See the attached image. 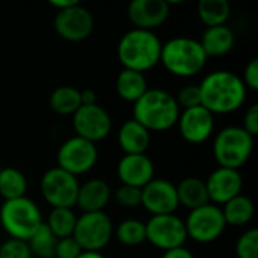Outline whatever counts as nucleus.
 Listing matches in <instances>:
<instances>
[{
	"label": "nucleus",
	"instance_id": "1",
	"mask_svg": "<svg viewBox=\"0 0 258 258\" xmlns=\"http://www.w3.org/2000/svg\"><path fill=\"white\" fill-rule=\"evenodd\" d=\"M198 88L201 106L213 115L233 113L240 109L246 100V86L242 77L228 70H218L207 74Z\"/></svg>",
	"mask_w": 258,
	"mask_h": 258
},
{
	"label": "nucleus",
	"instance_id": "2",
	"mask_svg": "<svg viewBox=\"0 0 258 258\" xmlns=\"http://www.w3.org/2000/svg\"><path fill=\"white\" fill-rule=\"evenodd\" d=\"M180 107L175 97L165 89L151 88L133 103V119L151 132H166L177 125Z\"/></svg>",
	"mask_w": 258,
	"mask_h": 258
},
{
	"label": "nucleus",
	"instance_id": "3",
	"mask_svg": "<svg viewBox=\"0 0 258 258\" xmlns=\"http://www.w3.org/2000/svg\"><path fill=\"white\" fill-rule=\"evenodd\" d=\"M116 53L125 70L144 74L160 62L162 41L151 30L132 29L121 36Z\"/></svg>",
	"mask_w": 258,
	"mask_h": 258
},
{
	"label": "nucleus",
	"instance_id": "4",
	"mask_svg": "<svg viewBox=\"0 0 258 258\" xmlns=\"http://www.w3.org/2000/svg\"><path fill=\"white\" fill-rule=\"evenodd\" d=\"M207 56L198 39L175 36L162 44L160 62L177 77H194L204 68Z\"/></svg>",
	"mask_w": 258,
	"mask_h": 258
},
{
	"label": "nucleus",
	"instance_id": "5",
	"mask_svg": "<svg viewBox=\"0 0 258 258\" xmlns=\"http://www.w3.org/2000/svg\"><path fill=\"white\" fill-rule=\"evenodd\" d=\"M2 228L11 239L27 242L44 224L39 207L27 197L5 201L0 207Z\"/></svg>",
	"mask_w": 258,
	"mask_h": 258
},
{
	"label": "nucleus",
	"instance_id": "6",
	"mask_svg": "<svg viewBox=\"0 0 258 258\" xmlns=\"http://www.w3.org/2000/svg\"><path fill=\"white\" fill-rule=\"evenodd\" d=\"M254 150V138L239 125L222 128L213 141V156L219 168H242L251 157Z\"/></svg>",
	"mask_w": 258,
	"mask_h": 258
},
{
	"label": "nucleus",
	"instance_id": "7",
	"mask_svg": "<svg viewBox=\"0 0 258 258\" xmlns=\"http://www.w3.org/2000/svg\"><path fill=\"white\" fill-rule=\"evenodd\" d=\"M73 237L86 252H101L113 237L112 219L104 212L83 213L77 218Z\"/></svg>",
	"mask_w": 258,
	"mask_h": 258
},
{
	"label": "nucleus",
	"instance_id": "8",
	"mask_svg": "<svg viewBox=\"0 0 258 258\" xmlns=\"http://www.w3.org/2000/svg\"><path fill=\"white\" fill-rule=\"evenodd\" d=\"M79 186L77 177L57 166L47 169L39 183L41 194L51 209H73L77 201Z\"/></svg>",
	"mask_w": 258,
	"mask_h": 258
},
{
	"label": "nucleus",
	"instance_id": "9",
	"mask_svg": "<svg viewBox=\"0 0 258 258\" xmlns=\"http://www.w3.org/2000/svg\"><path fill=\"white\" fill-rule=\"evenodd\" d=\"M184 225L187 239H192L198 243H212L218 240L227 227L221 207L212 203L190 210Z\"/></svg>",
	"mask_w": 258,
	"mask_h": 258
},
{
	"label": "nucleus",
	"instance_id": "10",
	"mask_svg": "<svg viewBox=\"0 0 258 258\" xmlns=\"http://www.w3.org/2000/svg\"><path fill=\"white\" fill-rule=\"evenodd\" d=\"M97 160V145L79 136L67 139L57 150V168L74 177L89 172L95 166Z\"/></svg>",
	"mask_w": 258,
	"mask_h": 258
},
{
	"label": "nucleus",
	"instance_id": "11",
	"mask_svg": "<svg viewBox=\"0 0 258 258\" xmlns=\"http://www.w3.org/2000/svg\"><path fill=\"white\" fill-rule=\"evenodd\" d=\"M147 240L163 252L184 246L187 240L184 221L175 215L151 216L145 224Z\"/></svg>",
	"mask_w": 258,
	"mask_h": 258
},
{
	"label": "nucleus",
	"instance_id": "12",
	"mask_svg": "<svg viewBox=\"0 0 258 258\" xmlns=\"http://www.w3.org/2000/svg\"><path fill=\"white\" fill-rule=\"evenodd\" d=\"M94 24L91 11L80 3L63 11H57L53 21L56 33L70 42H80L89 38L94 30Z\"/></svg>",
	"mask_w": 258,
	"mask_h": 258
},
{
	"label": "nucleus",
	"instance_id": "13",
	"mask_svg": "<svg viewBox=\"0 0 258 258\" xmlns=\"http://www.w3.org/2000/svg\"><path fill=\"white\" fill-rule=\"evenodd\" d=\"M73 127L76 136L97 144L110 135L112 118L109 112L98 104L80 106L73 115Z\"/></svg>",
	"mask_w": 258,
	"mask_h": 258
},
{
	"label": "nucleus",
	"instance_id": "14",
	"mask_svg": "<svg viewBox=\"0 0 258 258\" xmlns=\"http://www.w3.org/2000/svg\"><path fill=\"white\" fill-rule=\"evenodd\" d=\"M141 206L151 216L175 215L180 207L175 184L165 178H153L141 189Z\"/></svg>",
	"mask_w": 258,
	"mask_h": 258
},
{
	"label": "nucleus",
	"instance_id": "15",
	"mask_svg": "<svg viewBox=\"0 0 258 258\" xmlns=\"http://www.w3.org/2000/svg\"><path fill=\"white\" fill-rule=\"evenodd\" d=\"M178 132L181 138L189 144H203L206 142L215 130V115L210 113L206 107L197 106L180 112Z\"/></svg>",
	"mask_w": 258,
	"mask_h": 258
},
{
	"label": "nucleus",
	"instance_id": "16",
	"mask_svg": "<svg viewBox=\"0 0 258 258\" xmlns=\"http://www.w3.org/2000/svg\"><path fill=\"white\" fill-rule=\"evenodd\" d=\"M206 181L209 201L215 206H224L230 200L240 195L243 187V180L239 171L228 168L215 169Z\"/></svg>",
	"mask_w": 258,
	"mask_h": 258
},
{
	"label": "nucleus",
	"instance_id": "17",
	"mask_svg": "<svg viewBox=\"0 0 258 258\" xmlns=\"http://www.w3.org/2000/svg\"><path fill=\"white\" fill-rule=\"evenodd\" d=\"M169 12L171 5L166 0H133L127 9L135 29L151 32L168 20Z\"/></svg>",
	"mask_w": 258,
	"mask_h": 258
},
{
	"label": "nucleus",
	"instance_id": "18",
	"mask_svg": "<svg viewBox=\"0 0 258 258\" xmlns=\"http://www.w3.org/2000/svg\"><path fill=\"white\" fill-rule=\"evenodd\" d=\"M116 174L124 186L142 189L154 178V163L147 154H124Z\"/></svg>",
	"mask_w": 258,
	"mask_h": 258
},
{
	"label": "nucleus",
	"instance_id": "19",
	"mask_svg": "<svg viewBox=\"0 0 258 258\" xmlns=\"http://www.w3.org/2000/svg\"><path fill=\"white\" fill-rule=\"evenodd\" d=\"M112 197L110 186L103 178H91L79 186L76 206L83 213L104 212V207L109 204Z\"/></svg>",
	"mask_w": 258,
	"mask_h": 258
},
{
	"label": "nucleus",
	"instance_id": "20",
	"mask_svg": "<svg viewBox=\"0 0 258 258\" xmlns=\"http://www.w3.org/2000/svg\"><path fill=\"white\" fill-rule=\"evenodd\" d=\"M151 142V133L133 118L125 121L118 132V145L124 154H145Z\"/></svg>",
	"mask_w": 258,
	"mask_h": 258
},
{
	"label": "nucleus",
	"instance_id": "21",
	"mask_svg": "<svg viewBox=\"0 0 258 258\" xmlns=\"http://www.w3.org/2000/svg\"><path fill=\"white\" fill-rule=\"evenodd\" d=\"M236 42L234 32L228 26L207 27L200 39V44L207 57H219L228 54Z\"/></svg>",
	"mask_w": 258,
	"mask_h": 258
},
{
	"label": "nucleus",
	"instance_id": "22",
	"mask_svg": "<svg viewBox=\"0 0 258 258\" xmlns=\"http://www.w3.org/2000/svg\"><path fill=\"white\" fill-rule=\"evenodd\" d=\"M177 198L178 204L184 206L189 210H195L209 204V194L206 187V181L198 177H187L183 178L177 186Z\"/></svg>",
	"mask_w": 258,
	"mask_h": 258
},
{
	"label": "nucleus",
	"instance_id": "23",
	"mask_svg": "<svg viewBox=\"0 0 258 258\" xmlns=\"http://www.w3.org/2000/svg\"><path fill=\"white\" fill-rule=\"evenodd\" d=\"M148 91L147 79L142 73L122 68L116 77V92L121 100L136 103Z\"/></svg>",
	"mask_w": 258,
	"mask_h": 258
},
{
	"label": "nucleus",
	"instance_id": "24",
	"mask_svg": "<svg viewBox=\"0 0 258 258\" xmlns=\"http://www.w3.org/2000/svg\"><path fill=\"white\" fill-rule=\"evenodd\" d=\"M221 210H222L225 224L234 225V227L246 225L248 222H251V219L254 218V213H255L252 200L242 194L237 195L236 198L230 200L228 203H225L221 207Z\"/></svg>",
	"mask_w": 258,
	"mask_h": 258
},
{
	"label": "nucleus",
	"instance_id": "25",
	"mask_svg": "<svg viewBox=\"0 0 258 258\" xmlns=\"http://www.w3.org/2000/svg\"><path fill=\"white\" fill-rule=\"evenodd\" d=\"M27 178L26 175L12 166L0 168V197L5 201L26 197Z\"/></svg>",
	"mask_w": 258,
	"mask_h": 258
},
{
	"label": "nucleus",
	"instance_id": "26",
	"mask_svg": "<svg viewBox=\"0 0 258 258\" xmlns=\"http://www.w3.org/2000/svg\"><path fill=\"white\" fill-rule=\"evenodd\" d=\"M48 104L57 115H74L76 110L82 106L80 91L68 85L59 86L50 94Z\"/></svg>",
	"mask_w": 258,
	"mask_h": 258
},
{
	"label": "nucleus",
	"instance_id": "27",
	"mask_svg": "<svg viewBox=\"0 0 258 258\" xmlns=\"http://www.w3.org/2000/svg\"><path fill=\"white\" fill-rule=\"evenodd\" d=\"M230 14L231 8L227 0H201L198 3V15L206 27L224 26Z\"/></svg>",
	"mask_w": 258,
	"mask_h": 258
},
{
	"label": "nucleus",
	"instance_id": "28",
	"mask_svg": "<svg viewBox=\"0 0 258 258\" xmlns=\"http://www.w3.org/2000/svg\"><path fill=\"white\" fill-rule=\"evenodd\" d=\"M76 222H77V216L73 212V209H51L44 224L59 240L73 236Z\"/></svg>",
	"mask_w": 258,
	"mask_h": 258
},
{
	"label": "nucleus",
	"instance_id": "29",
	"mask_svg": "<svg viewBox=\"0 0 258 258\" xmlns=\"http://www.w3.org/2000/svg\"><path fill=\"white\" fill-rule=\"evenodd\" d=\"M118 242L124 246H138L147 242L145 224L138 219H125L113 230Z\"/></svg>",
	"mask_w": 258,
	"mask_h": 258
},
{
	"label": "nucleus",
	"instance_id": "30",
	"mask_svg": "<svg viewBox=\"0 0 258 258\" xmlns=\"http://www.w3.org/2000/svg\"><path fill=\"white\" fill-rule=\"evenodd\" d=\"M56 242H57V239L47 228V225L42 224L35 231V234L27 240V245H29V249L32 252V257L54 258Z\"/></svg>",
	"mask_w": 258,
	"mask_h": 258
},
{
	"label": "nucleus",
	"instance_id": "31",
	"mask_svg": "<svg viewBox=\"0 0 258 258\" xmlns=\"http://www.w3.org/2000/svg\"><path fill=\"white\" fill-rule=\"evenodd\" d=\"M237 258H258V230L251 228L245 231L236 243Z\"/></svg>",
	"mask_w": 258,
	"mask_h": 258
},
{
	"label": "nucleus",
	"instance_id": "32",
	"mask_svg": "<svg viewBox=\"0 0 258 258\" xmlns=\"http://www.w3.org/2000/svg\"><path fill=\"white\" fill-rule=\"evenodd\" d=\"M0 258H32V252L27 242L9 237L0 245Z\"/></svg>",
	"mask_w": 258,
	"mask_h": 258
},
{
	"label": "nucleus",
	"instance_id": "33",
	"mask_svg": "<svg viewBox=\"0 0 258 258\" xmlns=\"http://www.w3.org/2000/svg\"><path fill=\"white\" fill-rule=\"evenodd\" d=\"M175 101L180 109H192L197 106H201V94L198 85H187L181 88L175 97Z\"/></svg>",
	"mask_w": 258,
	"mask_h": 258
},
{
	"label": "nucleus",
	"instance_id": "34",
	"mask_svg": "<svg viewBox=\"0 0 258 258\" xmlns=\"http://www.w3.org/2000/svg\"><path fill=\"white\" fill-rule=\"evenodd\" d=\"M115 201L127 209H135L141 206V189L132 186H121L115 190Z\"/></svg>",
	"mask_w": 258,
	"mask_h": 258
},
{
	"label": "nucleus",
	"instance_id": "35",
	"mask_svg": "<svg viewBox=\"0 0 258 258\" xmlns=\"http://www.w3.org/2000/svg\"><path fill=\"white\" fill-rule=\"evenodd\" d=\"M82 252H83L82 248L79 246V243L76 242V239L73 236L59 239L56 242V248H54V257L56 258H77Z\"/></svg>",
	"mask_w": 258,
	"mask_h": 258
},
{
	"label": "nucleus",
	"instance_id": "36",
	"mask_svg": "<svg viewBox=\"0 0 258 258\" xmlns=\"http://www.w3.org/2000/svg\"><path fill=\"white\" fill-rule=\"evenodd\" d=\"M242 82L245 83L246 89H252V91H257L258 89V59L254 57L249 60V63L245 67V71H243V77H242Z\"/></svg>",
	"mask_w": 258,
	"mask_h": 258
},
{
	"label": "nucleus",
	"instance_id": "37",
	"mask_svg": "<svg viewBox=\"0 0 258 258\" xmlns=\"http://www.w3.org/2000/svg\"><path fill=\"white\" fill-rule=\"evenodd\" d=\"M242 128L249 133L252 138L258 135V104H251L243 116V125Z\"/></svg>",
	"mask_w": 258,
	"mask_h": 258
},
{
	"label": "nucleus",
	"instance_id": "38",
	"mask_svg": "<svg viewBox=\"0 0 258 258\" xmlns=\"http://www.w3.org/2000/svg\"><path fill=\"white\" fill-rule=\"evenodd\" d=\"M162 258H195L194 254L184 248V246H180V248H175V249H171V251H166L163 252V257Z\"/></svg>",
	"mask_w": 258,
	"mask_h": 258
},
{
	"label": "nucleus",
	"instance_id": "39",
	"mask_svg": "<svg viewBox=\"0 0 258 258\" xmlns=\"http://www.w3.org/2000/svg\"><path fill=\"white\" fill-rule=\"evenodd\" d=\"M80 101H82V106H92V104H97V95L92 89H85V91H80Z\"/></svg>",
	"mask_w": 258,
	"mask_h": 258
},
{
	"label": "nucleus",
	"instance_id": "40",
	"mask_svg": "<svg viewBox=\"0 0 258 258\" xmlns=\"http://www.w3.org/2000/svg\"><path fill=\"white\" fill-rule=\"evenodd\" d=\"M50 6H53L56 11H63V9H68L74 5H77L79 2L77 0H48Z\"/></svg>",
	"mask_w": 258,
	"mask_h": 258
},
{
	"label": "nucleus",
	"instance_id": "41",
	"mask_svg": "<svg viewBox=\"0 0 258 258\" xmlns=\"http://www.w3.org/2000/svg\"><path fill=\"white\" fill-rule=\"evenodd\" d=\"M77 258H106L101 252H86L83 251Z\"/></svg>",
	"mask_w": 258,
	"mask_h": 258
}]
</instances>
